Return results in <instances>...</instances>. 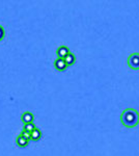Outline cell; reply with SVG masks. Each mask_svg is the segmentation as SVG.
Listing matches in <instances>:
<instances>
[{"label":"cell","mask_w":139,"mask_h":156,"mask_svg":"<svg viewBox=\"0 0 139 156\" xmlns=\"http://www.w3.org/2000/svg\"><path fill=\"white\" fill-rule=\"evenodd\" d=\"M120 122L125 127L133 128L139 123V112L134 108H127L120 115Z\"/></svg>","instance_id":"1"},{"label":"cell","mask_w":139,"mask_h":156,"mask_svg":"<svg viewBox=\"0 0 139 156\" xmlns=\"http://www.w3.org/2000/svg\"><path fill=\"white\" fill-rule=\"evenodd\" d=\"M128 65L131 69L139 70V53L134 52L128 57Z\"/></svg>","instance_id":"2"},{"label":"cell","mask_w":139,"mask_h":156,"mask_svg":"<svg viewBox=\"0 0 139 156\" xmlns=\"http://www.w3.org/2000/svg\"><path fill=\"white\" fill-rule=\"evenodd\" d=\"M54 67L57 71H64L65 69L68 68L67 62H64V58H60V57H57L54 62Z\"/></svg>","instance_id":"3"},{"label":"cell","mask_w":139,"mask_h":156,"mask_svg":"<svg viewBox=\"0 0 139 156\" xmlns=\"http://www.w3.org/2000/svg\"><path fill=\"white\" fill-rule=\"evenodd\" d=\"M21 120H22V122L24 123V125L25 124H30V123L33 122L34 117H33V115H32V112H25L24 114L21 115Z\"/></svg>","instance_id":"4"},{"label":"cell","mask_w":139,"mask_h":156,"mask_svg":"<svg viewBox=\"0 0 139 156\" xmlns=\"http://www.w3.org/2000/svg\"><path fill=\"white\" fill-rule=\"evenodd\" d=\"M70 53V50L67 46H59L56 50V54L60 58H64L68 54Z\"/></svg>","instance_id":"5"},{"label":"cell","mask_w":139,"mask_h":156,"mask_svg":"<svg viewBox=\"0 0 139 156\" xmlns=\"http://www.w3.org/2000/svg\"><path fill=\"white\" fill-rule=\"evenodd\" d=\"M29 144V140L25 138L24 136H22L21 134H19L16 138V145L20 148H25L27 145Z\"/></svg>","instance_id":"6"},{"label":"cell","mask_w":139,"mask_h":156,"mask_svg":"<svg viewBox=\"0 0 139 156\" xmlns=\"http://www.w3.org/2000/svg\"><path fill=\"white\" fill-rule=\"evenodd\" d=\"M42 138V131L40 128H35L33 131L30 132V140H33V142H39Z\"/></svg>","instance_id":"7"},{"label":"cell","mask_w":139,"mask_h":156,"mask_svg":"<svg viewBox=\"0 0 139 156\" xmlns=\"http://www.w3.org/2000/svg\"><path fill=\"white\" fill-rule=\"evenodd\" d=\"M64 59V62H67L68 67H69V66H72V65L74 64V62H76V56L74 55V53H72V52H70V53L68 54Z\"/></svg>","instance_id":"8"},{"label":"cell","mask_w":139,"mask_h":156,"mask_svg":"<svg viewBox=\"0 0 139 156\" xmlns=\"http://www.w3.org/2000/svg\"><path fill=\"white\" fill-rule=\"evenodd\" d=\"M35 128L36 127H35V125L33 124V123H30V124H25L24 125L23 130H25V131H28V132H31V131H33Z\"/></svg>","instance_id":"9"},{"label":"cell","mask_w":139,"mask_h":156,"mask_svg":"<svg viewBox=\"0 0 139 156\" xmlns=\"http://www.w3.org/2000/svg\"><path fill=\"white\" fill-rule=\"evenodd\" d=\"M20 134L22 135V136H24L25 138H27V140H30V132H28V131H25V130H23Z\"/></svg>","instance_id":"10"},{"label":"cell","mask_w":139,"mask_h":156,"mask_svg":"<svg viewBox=\"0 0 139 156\" xmlns=\"http://www.w3.org/2000/svg\"><path fill=\"white\" fill-rule=\"evenodd\" d=\"M4 34H5V32H4V28L0 25V41L4 37Z\"/></svg>","instance_id":"11"}]
</instances>
